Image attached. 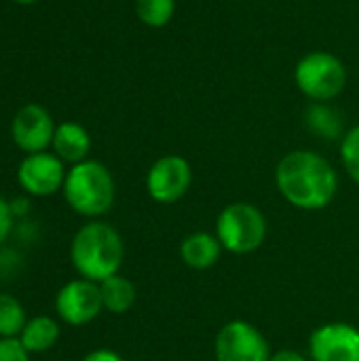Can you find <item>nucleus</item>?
Listing matches in <instances>:
<instances>
[{"label":"nucleus","mask_w":359,"mask_h":361,"mask_svg":"<svg viewBox=\"0 0 359 361\" xmlns=\"http://www.w3.org/2000/svg\"><path fill=\"white\" fill-rule=\"evenodd\" d=\"M13 2H17V4H34L38 0H13Z\"/></svg>","instance_id":"24"},{"label":"nucleus","mask_w":359,"mask_h":361,"mask_svg":"<svg viewBox=\"0 0 359 361\" xmlns=\"http://www.w3.org/2000/svg\"><path fill=\"white\" fill-rule=\"evenodd\" d=\"M311 361H359V330L334 322L313 330L309 338Z\"/></svg>","instance_id":"11"},{"label":"nucleus","mask_w":359,"mask_h":361,"mask_svg":"<svg viewBox=\"0 0 359 361\" xmlns=\"http://www.w3.org/2000/svg\"><path fill=\"white\" fill-rule=\"evenodd\" d=\"M104 311L99 283L89 279H72L59 288L55 294V313L57 317L74 328L91 324Z\"/></svg>","instance_id":"8"},{"label":"nucleus","mask_w":359,"mask_h":361,"mask_svg":"<svg viewBox=\"0 0 359 361\" xmlns=\"http://www.w3.org/2000/svg\"><path fill=\"white\" fill-rule=\"evenodd\" d=\"M99 292H102L104 311H108L112 315H123V313L131 311V307L135 305V298H138L135 286L123 275H112V277L104 279L99 283Z\"/></svg>","instance_id":"15"},{"label":"nucleus","mask_w":359,"mask_h":361,"mask_svg":"<svg viewBox=\"0 0 359 361\" xmlns=\"http://www.w3.org/2000/svg\"><path fill=\"white\" fill-rule=\"evenodd\" d=\"M83 361H125L116 351L112 349H95L91 353H87Z\"/></svg>","instance_id":"22"},{"label":"nucleus","mask_w":359,"mask_h":361,"mask_svg":"<svg viewBox=\"0 0 359 361\" xmlns=\"http://www.w3.org/2000/svg\"><path fill=\"white\" fill-rule=\"evenodd\" d=\"M66 173V163L55 152L44 150L25 154L17 167V182L30 197H53L63 188Z\"/></svg>","instance_id":"9"},{"label":"nucleus","mask_w":359,"mask_h":361,"mask_svg":"<svg viewBox=\"0 0 359 361\" xmlns=\"http://www.w3.org/2000/svg\"><path fill=\"white\" fill-rule=\"evenodd\" d=\"M125 258V243L118 231L102 220H91L76 231L70 243V262L74 271L89 281L102 283L118 275Z\"/></svg>","instance_id":"2"},{"label":"nucleus","mask_w":359,"mask_h":361,"mask_svg":"<svg viewBox=\"0 0 359 361\" xmlns=\"http://www.w3.org/2000/svg\"><path fill=\"white\" fill-rule=\"evenodd\" d=\"M193 184V167L180 154H165L146 173V192L152 201L169 205L180 201Z\"/></svg>","instance_id":"7"},{"label":"nucleus","mask_w":359,"mask_h":361,"mask_svg":"<svg viewBox=\"0 0 359 361\" xmlns=\"http://www.w3.org/2000/svg\"><path fill=\"white\" fill-rule=\"evenodd\" d=\"M0 361H30L19 338H0Z\"/></svg>","instance_id":"20"},{"label":"nucleus","mask_w":359,"mask_h":361,"mask_svg":"<svg viewBox=\"0 0 359 361\" xmlns=\"http://www.w3.org/2000/svg\"><path fill=\"white\" fill-rule=\"evenodd\" d=\"M138 19L148 27H165L176 13V0H135Z\"/></svg>","instance_id":"18"},{"label":"nucleus","mask_w":359,"mask_h":361,"mask_svg":"<svg viewBox=\"0 0 359 361\" xmlns=\"http://www.w3.org/2000/svg\"><path fill=\"white\" fill-rule=\"evenodd\" d=\"M305 121L307 127L326 140H336L343 133V118L339 116V112L334 108H330L328 104L322 102H313L309 106V110L305 112Z\"/></svg>","instance_id":"16"},{"label":"nucleus","mask_w":359,"mask_h":361,"mask_svg":"<svg viewBox=\"0 0 359 361\" xmlns=\"http://www.w3.org/2000/svg\"><path fill=\"white\" fill-rule=\"evenodd\" d=\"M294 80L305 97L328 104L343 93L347 85V68L334 53L311 51L296 63Z\"/></svg>","instance_id":"5"},{"label":"nucleus","mask_w":359,"mask_h":361,"mask_svg":"<svg viewBox=\"0 0 359 361\" xmlns=\"http://www.w3.org/2000/svg\"><path fill=\"white\" fill-rule=\"evenodd\" d=\"M59 336H61V328H59L57 319H53L49 315H36V317L28 319V324L23 326V330L17 338L23 345V349L30 355H34V353L51 351L57 345Z\"/></svg>","instance_id":"14"},{"label":"nucleus","mask_w":359,"mask_h":361,"mask_svg":"<svg viewBox=\"0 0 359 361\" xmlns=\"http://www.w3.org/2000/svg\"><path fill=\"white\" fill-rule=\"evenodd\" d=\"M222 254V243L216 235L209 233H193L180 243V258L186 267L195 271L212 269Z\"/></svg>","instance_id":"13"},{"label":"nucleus","mask_w":359,"mask_h":361,"mask_svg":"<svg viewBox=\"0 0 359 361\" xmlns=\"http://www.w3.org/2000/svg\"><path fill=\"white\" fill-rule=\"evenodd\" d=\"M341 161L347 176L359 186V125L343 133L341 140Z\"/></svg>","instance_id":"19"},{"label":"nucleus","mask_w":359,"mask_h":361,"mask_svg":"<svg viewBox=\"0 0 359 361\" xmlns=\"http://www.w3.org/2000/svg\"><path fill=\"white\" fill-rule=\"evenodd\" d=\"M61 192L74 214L97 220L112 209L116 184L104 163L87 159L83 163L70 165Z\"/></svg>","instance_id":"3"},{"label":"nucleus","mask_w":359,"mask_h":361,"mask_svg":"<svg viewBox=\"0 0 359 361\" xmlns=\"http://www.w3.org/2000/svg\"><path fill=\"white\" fill-rule=\"evenodd\" d=\"M214 355L216 361H269L273 353L264 334L254 324L235 319L216 334Z\"/></svg>","instance_id":"6"},{"label":"nucleus","mask_w":359,"mask_h":361,"mask_svg":"<svg viewBox=\"0 0 359 361\" xmlns=\"http://www.w3.org/2000/svg\"><path fill=\"white\" fill-rule=\"evenodd\" d=\"M55 127L57 125L53 123L47 108L40 104H25L15 112L11 121V137L15 146L25 154L44 152L53 144Z\"/></svg>","instance_id":"10"},{"label":"nucleus","mask_w":359,"mask_h":361,"mask_svg":"<svg viewBox=\"0 0 359 361\" xmlns=\"http://www.w3.org/2000/svg\"><path fill=\"white\" fill-rule=\"evenodd\" d=\"M28 324V315L23 305L11 296L0 292V338H17Z\"/></svg>","instance_id":"17"},{"label":"nucleus","mask_w":359,"mask_h":361,"mask_svg":"<svg viewBox=\"0 0 359 361\" xmlns=\"http://www.w3.org/2000/svg\"><path fill=\"white\" fill-rule=\"evenodd\" d=\"M269 361H307V357L303 353L294 351V349H281V351L273 353Z\"/></svg>","instance_id":"23"},{"label":"nucleus","mask_w":359,"mask_h":361,"mask_svg":"<svg viewBox=\"0 0 359 361\" xmlns=\"http://www.w3.org/2000/svg\"><path fill=\"white\" fill-rule=\"evenodd\" d=\"M267 218L252 203H231L226 205L216 220V237L222 243V250L245 256L256 252L267 239Z\"/></svg>","instance_id":"4"},{"label":"nucleus","mask_w":359,"mask_h":361,"mask_svg":"<svg viewBox=\"0 0 359 361\" xmlns=\"http://www.w3.org/2000/svg\"><path fill=\"white\" fill-rule=\"evenodd\" d=\"M275 184L281 197L296 209L317 212L334 201L339 173L320 152L292 150L277 163Z\"/></svg>","instance_id":"1"},{"label":"nucleus","mask_w":359,"mask_h":361,"mask_svg":"<svg viewBox=\"0 0 359 361\" xmlns=\"http://www.w3.org/2000/svg\"><path fill=\"white\" fill-rule=\"evenodd\" d=\"M51 148L63 163L76 165V163L87 161L91 152V135L80 123L63 121L55 127Z\"/></svg>","instance_id":"12"},{"label":"nucleus","mask_w":359,"mask_h":361,"mask_svg":"<svg viewBox=\"0 0 359 361\" xmlns=\"http://www.w3.org/2000/svg\"><path fill=\"white\" fill-rule=\"evenodd\" d=\"M13 226H15V214H13V207H11V203H8L4 197H0V245L8 239V235H11Z\"/></svg>","instance_id":"21"}]
</instances>
